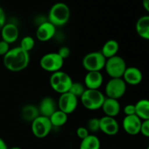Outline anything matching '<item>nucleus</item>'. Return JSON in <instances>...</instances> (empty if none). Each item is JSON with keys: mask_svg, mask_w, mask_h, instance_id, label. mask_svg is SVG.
I'll return each mask as SVG.
<instances>
[{"mask_svg": "<svg viewBox=\"0 0 149 149\" xmlns=\"http://www.w3.org/2000/svg\"><path fill=\"white\" fill-rule=\"evenodd\" d=\"M30 63L29 52L23 50L20 46L12 48L3 57V64L8 71L20 72L26 69Z\"/></svg>", "mask_w": 149, "mask_h": 149, "instance_id": "1", "label": "nucleus"}, {"mask_svg": "<svg viewBox=\"0 0 149 149\" xmlns=\"http://www.w3.org/2000/svg\"><path fill=\"white\" fill-rule=\"evenodd\" d=\"M71 16L70 8L63 2H57L51 7L48 14V21L55 27H61L68 22Z\"/></svg>", "mask_w": 149, "mask_h": 149, "instance_id": "2", "label": "nucleus"}, {"mask_svg": "<svg viewBox=\"0 0 149 149\" xmlns=\"http://www.w3.org/2000/svg\"><path fill=\"white\" fill-rule=\"evenodd\" d=\"M106 97L99 90L86 89L80 97L81 105L89 111H97L101 109Z\"/></svg>", "mask_w": 149, "mask_h": 149, "instance_id": "3", "label": "nucleus"}, {"mask_svg": "<svg viewBox=\"0 0 149 149\" xmlns=\"http://www.w3.org/2000/svg\"><path fill=\"white\" fill-rule=\"evenodd\" d=\"M73 81H74L69 74L63 71L52 73L49 77V84L51 88L60 95L68 93Z\"/></svg>", "mask_w": 149, "mask_h": 149, "instance_id": "4", "label": "nucleus"}, {"mask_svg": "<svg viewBox=\"0 0 149 149\" xmlns=\"http://www.w3.org/2000/svg\"><path fill=\"white\" fill-rule=\"evenodd\" d=\"M127 68L126 61L122 57L115 55L106 59L104 69L111 78H122L125 70Z\"/></svg>", "mask_w": 149, "mask_h": 149, "instance_id": "5", "label": "nucleus"}, {"mask_svg": "<svg viewBox=\"0 0 149 149\" xmlns=\"http://www.w3.org/2000/svg\"><path fill=\"white\" fill-rule=\"evenodd\" d=\"M106 58L100 52H91L85 55L83 58L81 64L87 72L89 71H101L104 68Z\"/></svg>", "mask_w": 149, "mask_h": 149, "instance_id": "6", "label": "nucleus"}, {"mask_svg": "<svg viewBox=\"0 0 149 149\" xmlns=\"http://www.w3.org/2000/svg\"><path fill=\"white\" fill-rule=\"evenodd\" d=\"M64 64V60L60 56L58 52H49L41 58L39 61L40 67L47 72L55 73L61 71Z\"/></svg>", "mask_w": 149, "mask_h": 149, "instance_id": "7", "label": "nucleus"}, {"mask_svg": "<svg viewBox=\"0 0 149 149\" xmlns=\"http://www.w3.org/2000/svg\"><path fill=\"white\" fill-rule=\"evenodd\" d=\"M126 91L127 84L122 78H111L105 86L106 97L119 100L125 95Z\"/></svg>", "mask_w": 149, "mask_h": 149, "instance_id": "8", "label": "nucleus"}, {"mask_svg": "<svg viewBox=\"0 0 149 149\" xmlns=\"http://www.w3.org/2000/svg\"><path fill=\"white\" fill-rule=\"evenodd\" d=\"M31 124L32 134L39 139L46 138L50 133L53 127L49 118L41 115Z\"/></svg>", "mask_w": 149, "mask_h": 149, "instance_id": "9", "label": "nucleus"}, {"mask_svg": "<svg viewBox=\"0 0 149 149\" xmlns=\"http://www.w3.org/2000/svg\"><path fill=\"white\" fill-rule=\"evenodd\" d=\"M57 104L58 109L69 115L74 113L77 109L78 106V97L68 92L60 95Z\"/></svg>", "mask_w": 149, "mask_h": 149, "instance_id": "10", "label": "nucleus"}, {"mask_svg": "<svg viewBox=\"0 0 149 149\" xmlns=\"http://www.w3.org/2000/svg\"><path fill=\"white\" fill-rule=\"evenodd\" d=\"M56 33V27L47 20L39 24L36 31V37L40 42H47L53 39Z\"/></svg>", "mask_w": 149, "mask_h": 149, "instance_id": "11", "label": "nucleus"}, {"mask_svg": "<svg viewBox=\"0 0 149 149\" xmlns=\"http://www.w3.org/2000/svg\"><path fill=\"white\" fill-rule=\"evenodd\" d=\"M142 120L136 114L125 116L122 121V128L127 134L132 136L141 133Z\"/></svg>", "mask_w": 149, "mask_h": 149, "instance_id": "12", "label": "nucleus"}, {"mask_svg": "<svg viewBox=\"0 0 149 149\" xmlns=\"http://www.w3.org/2000/svg\"><path fill=\"white\" fill-rule=\"evenodd\" d=\"M100 131L109 136H114L119 132V125L115 118L103 116L99 119Z\"/></svg>", "mask_w": 149, "mask_h": 149, "instance_id": "13", "label": "nucleus"}, {"mask_svg": "<svg viewBox=\"0 0 149 149\" xmlns=\"http://www.w3.org/2000/svg\"><path fill=\"white\" fill-rule=\"evenodd\" d=\"M103 76L100 71H89L84 77V84L86 89L99 90L103 84Z\"/></svg>", "mask_w": 149, "mask_h": 149, "instance_id": "14", "label": "nucleus"}, {"mask_svg": "<svg viewBox=\"0 0 149 149\" xmlns=\"http://www.w3.org/2000/svg\"><path fill=\"white\" fill-rule=\"evenodd\" d=\"M143 73L138 68L135 66L127 67L122 76V79L127 84L132 86L138 85L143 81Z\"/></svg>", "mask_w": 149, "mask_h": 149, "instance_id": "15", "label": "nucleus"}, {"mask_svg": "<svg viewBox=\"0 0 149 149\" xmlns=\"http://www.w3.org/2000/svg\"><path fill=\"white\" fill-rule=\"evenodd\" d=\"M1 40L7 42L10 45L14 43L19 37L18 28L15 23H5L1 29Z\"/></svg>", "mask_w": 149, "mask_h": 149, "instance_id": "16", "label": "nucleus"}, {"mask_svg": "<svg viewBox=\"0 0 149 149\" xmlns=\"http://www.w3.org/2000/svg\"><path fill=\"white\" fill-rule=\"evenodd\" d=\"M38 109L41 116L49 118L55 111L58 110V104L52 97L47 96L42 99Z\"/></svg>", "mask_w": 149, "mask_h": 149, "instance_id": "17", "label": "nucleus"}, {"mask_svg": "<svg viewBox=\"0 0 149 149\" xmlns=\"http://www.w3.org/2000/svg\"><path fill=\"white\" fill-rule=\"evenodd\" d=\"M105 116L115 118L119 114L121 111V105L119 100L106 97L101 107Z\"/></svg>", "mask_w": 149, "mask_h": 149, "instance_id": "18", "label": "nucleus"}, {"mask_svg": "<svg viewBox=\"0 0 149 149\" xmlns=\"http://www.w3.org/2000/svg\"><path fill=\"white\" fill-rule=\"evenodd\" d=\"M135 30L140 37L149 41V15L138 18L135 24Z\"/></svg>", "mask_w": 149, "mask_h": 149, "instance_id": "19", "label": "nucleus"}, {"mask_svg": "<svg viewBox=\"0 0 149 149\" xmlns=\"http://www.w3.org/2000/svg\"><path fill=\"white\" fill-rule=\"evenodd\" d=\"M119 49V45L117 41L115 39H109L106 41L103 45L100 52L103 54V55L106 59H108L115 55H117Z\"/></svg>", "mask_w": 149, "mask_h": 149, "instance_id": "20", "label": "nucleus"}, {"mask_svg": "<svg viewBox=\"0 0 149 149\" xmlns=\"http://www.w3.org/2000/svg\"><path fill=\"white\" fill-rule=\"evenodd\" d=\"M39 116H40L39 109L37 106H34V105L26 104V106L22 108L21 116L23 120L26 122L31 123Z\"/></svg>", "mask_w": 149, "mask_h": 149, "instance_id": "21", "label": "nucleus"}, {"mask_svg": "<svg viewBox=\"0 0 149 149\" xmlns=\"http://www.w3.org/2000/svg\"><path fill=\"white\" fill-rule=\"evenodd\" d=\"M135 114L142 121L149 119V100L141 99L135 104Z\"/></svg>", "mask_w": 149, "mask_h": 149, "instance_id": "22", "label": "nucleus"}, {"mask_svg": "<svg viewBox=\"0 0 149 149\" xmlns=\"http://www.w3.org/2000/svg\"><path fill=\"white\" fill-rule=\"evenodd\" d=\"M79 149H100V141L97 136L90 134L87 138L81 140Z\"/></svg>", "mask_w": 149, "mask_h": 149, "instance_id": "23", "label": "nucleus"}, {"mask_svg": "<svg viewBox=\"0 0 149 149\" xmlns=\"http://www.w3.org/2000/svg\"><path fill=\"white\" fill-rule=\"evenodd\" d=\"M52 127H61L64 126L68 122V115L65 113L64 112L61 111V110L58 109L55 111L53 113L49 118Z\"/></svg>", "mask_w": 149, "mask_h": 149, "instance_id": "24", "label": "nucleus"}, {"mask_svg": "<svg viewBox=\"0 0 149 149\" xmlns=\"http://www.w3.org/2000/svg\"><path fill=\"white\" fill-rule=\"evenodd\" d=\"M86 90V87L84 84L78 82V81H73L71 87L69 90V93L75 95L76 97H80Z\"/></svg>", "mask_w": 149, "mask_h": 149, "instance_id": "25", "label": "nucleus"}, {"mask_svg": "<svg viewBox=\"0 0 149 149\" xmlns=\"http://www.w3.org/2000/svg\"><path fill=\"white\" fill-rule=\"evenodd\" d=\"M35 46V40L32 36H26L22 39L20 41V47L26 52H29L33 49Z\"/></svg>", "mask_w": 149, "mask_h": 149, "instance_id": "26", "label": "nucleus"}, {"mask_svg": "<svg viewBox=\"0 0 149 149\" xmlns=\"http://www.w3.org/2000/svg\"><path fill=\"white\" fill-rule=\"evenodd\" d=\"M86 127L90 132H97V131H100L99 119H97V118L90 119L87 122Z\"/></svg>", "mask_w": 149, "mask_h": 149, "instance_id": "27", "label": "nucleus"}, {"mask_svg": "<svg viewBox=\"0 0 149 149\" xmlns=\"http://www.w3.org/2000/svg\"><path fill=\"white\" fill-rule=\"evenodd\" d=\"M76 134H77V137L79 139L83 140L84 138H87L90 135V132H89L88 130L87 129L86 127H78L77 129Z\"/></svg>", "mask_w": 149, "mask_h": 149, "instance_id": "28", "label": "nucleus"}, {"mask_svg": "<svg viewBox=\"0 0 149 149\" xmlns=\"http://www.w3.org/2000/svg\"><path fill=\"white\" fill-rule=\"evenodd\" d=\"M58 54L64 60V61H65V59H67V58L70 56L71 50H70L69 47H68L63 46L59 49Z\"/></svg>", "mask_w": 149, "mask_h": 149, "instance_id": "29", "label": "nucleus"}, {"mask_svg": "<svg viewBox=\"0 0 149 149\" xmlns=\"http://www.w3.org/2000/svg\"><path fill=\"white\" fill-rule=\"evenodd\" d=\"M141 133L143 136L149 138V119L142 121V125L141 128Z\"/></svg>", "mask_w": 149, "mask_h": 149, "instance_id": "30", "label": "nucleus"}, {"mask_svg": "<svg viewBox=\"0 0 149 149\" xmlns=\"http://www.w3.org/2000/svg\"><path fill=\"white\" fill-rule=\"evenodd\" d=\"M10 49V44L4 41H0V55L4 57Z\"/></svg>", "mask_w": 149, "mask_h": 149, "instance_id": "31", "label": "nucleus"}, {"mask_svg": "<svg viewBox=\"0 0 149 149\" xmlns=\"http://www.w3.org/2000/svg\"><path fill=\"white\" fill-rule=\"evenodd\" d=\"M124 113L125 116H131L135 114V104H127L124 107Z\"/></svg>", "mask_w": 149, "mask_h": 149, "instance_id": "32", "label": "nucleus"}, {"mask_svg": "<svg viewBox=\"0 0 149 149\" xmlns=\"http://www.w3.org/2000/svg\"><path fill=\"white\" fill-rule=\"evenodd\" d=\"M6 21V17H5V13H4V10L2 8L0 7V31L2 29L3 26L5 25Z\"/></svg>", "mask_w": 149, "mask_h": 149, "instance_id": "33", "label": "nucleus"}, {"mask_svg": "<svg viewBox=\"0 0 149 149\" xmlns=\"http://www.w3.org/2000/svg\"><path fill=\"white\" fill-rule=\"evenodd\" d=\"M143 7L149 13V0H143Z\"/></svg>", "mask_w": 149, "mask_h": 149, "instance_id": "34", "label": "nucleus"}, {"mask_svg": "<svg viewBox=\"0 0 149 149\" xmlns=\"http://www.w3.org/2000/svg\"><path fill=\"white\" fill-rule=\"evenodd\" d=\"M0 149H9L5 141L1 138H0Z\"/></svg>", "mask_w": 149, "mask_h": 149, "instance_id": "35", "label": "nucleus"}, {"mask_svg": "<svg viewBox=\"0 0 149 149\" xmlns=\"http://www.w3.org/2000/svg\"><path fill=\"white\" fill-rule=\"evenodd\" d=\"M9 149H22L20 147H17V146H14V147H12V148H9Z\"/></svg>", "mask_w": 149, "mask_h": 149, "instance_id": "36", "label": "nucleus"}, {"mask_svg": "<svg viewBox=\"0 0 149 149\" xmlns=\"http://www.w3.org/2000/svg\"><path fill=\"white\" fill-rule=\"evenodd\" d=\"M146 149H149V146H148V147H147V148H146Z\"/></svg>", "mask_w": 149, "mask_h": 149, "instance_id": "37", "label": "nucleus"}]
</instances>
